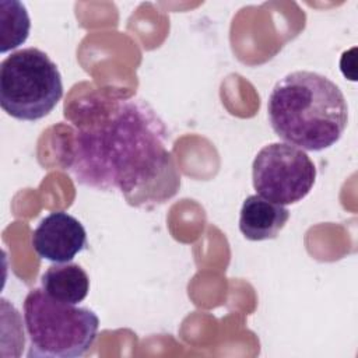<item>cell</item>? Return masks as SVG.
<instances>
[{"instance_id": "8", "label": "cell", "mask_w": 358, "mask_h": 358, "mask_svg": "<svg viewBox=\"0 0 358 358\" xmlns=\"http://www.w3.org/2000/svg\"><path fill=\"white\" fill-rule=\"evenodd\" d=\"M42 289L52 298L64 303L77 305L90 291V278L77 263H56L48 267L41 277Z\"/></svg>"}, {"instance_id": "7", "label": "cell", "mask_w": 358, "mask_h": 358, "mask_svg": "<svg viewBox=\"0 0 358 358\" xmlns=\"http://www.w3.org/2000/svg\"><path fill=\"white\" fill-rule=\"evenodd\" d=\"M289 211L259 194L246 197L239 215V229L249 241L274 239L285 227Z\"/></svg>"}, {"instance_id": "2", "label": "cell", "mask_w": 358, "mask_h": 358, "mask_svg": "<svg viewBox=\"0 0 358 358\" xmlns=\"http://www.w3.org/2000/svg\"><path fill=\"white\" fill-rule=\"evenodd\" d=\"M268 122L287 144L306 151L334 145L348 122V105L340 87L323 74L298 70L273 87Z\"/></svg>"}, {"instance_id": "3", "label": "cell", "mask_w": 358, "mask_h": 358, "mask_svg": "<svg viewBox=\"0 0 358 358\" xmlns=\"http://www.w3.org/2000/svg\"><path fill=\"white\" fill-rule=\"evenodd\" d=\"M29 358H77L88 352L99 327L96 313L34 288L24 301Z\"/></svg>"}, {"instance_id": "5", "label": "cell", "mask_w": 358, "mask_h": 358, "mask_svg": "<svg viewBox=\"0 0 358 358\" xmlns=\"http://www.w3.org/2000/svg\"><path fill=\"white\" fill-rule=\"evenodd\" d=\"M252 179L259 196L281 206L295 204L312 190L316 166L303 150L287 143H271L255 157Z\"/></svg>"}, {"instance_id": "4", "label": "cell", "mask_w": 358, "mask_h": 358, "mask_svg": "<svg viewBox=\"0 0 358 358\" xmlns=\"http://www.w3.org/2000/svg\"><path fill=\"white\" fill-rule=\"evenodd\" d=\"M63 96L62 74L38 48L13 52L0 64V105L18 120H39Z\"/></svg>"}, {"instance_id": "6", "label": "cell", "mask_w": 358, "mask_h": 358, "mask_svg": "<svg viewBox=\"0 0 358 358\" xmlns=\"http://www.w3.org/2000/svg\"><path fill=\"white\" fill-rule=\"evenodd\" d=\"M31 242L39 257L67 263L87 246V232L76 217L64 211H53L41 220Z\"/></svg>"}, {"instance_id": "9", "label": "cell", "mask_w": 358, "mask_h": 358, "mask_svg": "<svg viewBox=\"0 0 358 358\" xmlns=\"http://www.w3.org/2000/svg\"><path fill=\"white\" fill-rule=\"evenodd\" d=\"M0 50L6 53L24 43L28 38L31 21L25 6L17 0L0 1Z\"/></svg>"}, {"instance_id": "1", "label": "cell", "mask_w": 358, "mask_h": 358, "mask_svg": "<svg viewBox=\"0 0 358 358\" xmlns=\"http://www.w3.org/2000/svg\"><path fill=\"white\" fill-rule=\"evenodd\" d=\"M70 117L74 131L63 166L77 183L120 192L136 207L165 203L178 192L166 126L145 101L91 95Z\"/></svg>"}]
</instances>
